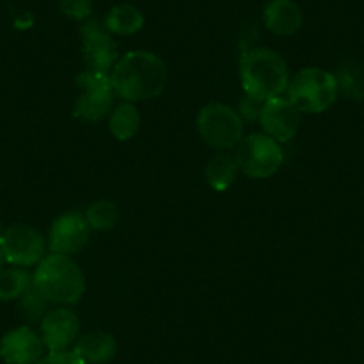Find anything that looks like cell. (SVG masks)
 Instances as JSON below:
<instances>
[{"instance_id":"obj_25","label":"cell","mask_w":364,"mask_h":364,"mask_svg":"<svg viewBox=\"0 0 364 364\" xmlns=\"http://www.w3.org/2000/svg\"><path fill=\"white\" fill-rule=\"evenodd\" d=\"M38 364H86L73 350L65 352H48Z\"/></svg>"},{"instance_id":"obj_5","label":"cell","mask_w":364,"mask_h":364,"mask_svg":"<svg viewBox=\"0 0 364 364\" xmlns=\"http://www.w3.org/2000/svg\"><path fill=\"white\" fill-rule=\"evenodd\" d=\"M234 159L237 168L252 178H268L277 173L282 166L281 143L269 138L264 132L245 136L234 149Z\"/></svg>"},{"instance_id":"obj_3","label":"cell","mask_w":364,"mask_h":364,"mask_svg":"<svg viewBox=\"0 0 364 364\" xmlns=\"http://www.w3.org/2000/svg\"><path fill=\"white\" fill-rule=\"evenodd\" d=\"M245 95L266 100L282 95L288 90V65L277 52L268 48H252L245 52L240 65Z\"/></svg>"},{"instance_id":"obj_4","label":"cell","mask_w":364,"mask_h":364,"mask_svg":"<svg viewBox=\"0 0 364 364\" xmlns=\"http://www.w3.org/2000/svg\"><path fill=\"white\" fill-rule=\"evenodd\" d=\"M286 91L300 113H323L338 99V82L331 72L304 68L289 80Z\"/></svg>"},{"instance_id":"obj_23","label":"cell","mask_w":364,"mask_h":364,"mask_svg":"<svg viewBox=\"0 0 364 364\" xmlns=\"http://www.w3.org/2000/svg\"><path fill=\"white\" fill-rule=\"evenodd\" d=\"M63 15L77 22H86L91 15V0H59Z\"/></svg>"},{"instance_id":"obj_9","label":"cell","mask_w":364,"mask_h":364,"mask_svg":"<svg viewBox=\"0 0 364 364\" xmlns=\"http://www.w3.org/2000/svg\"><path fill=\"white\" fill-rule=\"evenodd\" d=\"M80 40L87 72L111 75L118 63V48L106 26L97 20H86L80 27Z\"/></svg>"},{"instance_id":"obj_17","label":"cell","mask_w":364,"mask_h":364,"mask_svg":"<svg viewBox=\"0 0 364 364\" xmlns=\"http://www.w3.org/2000/svg\"><path fill=\"white\" fill-rule=\"evenodd\" d=\"M237 168L236 159L234 156L225 152H218L208 164L205 170V177H208L209 186L216 191H225L232 186L237 177Z\"/></svg>"},{"instance_id":"obj_10","label":"cell","mask_w":364,"mask_h":364,"mask_svg":"<svg viewBox=\"0 0 364 364\" xmlns=\"http://www.w3.org/2000/svg\"><path fill=\"white\" fill-rule=\"evenodd\" d=\"M90 234L91 227L86 216L75 211L65 213L52 222L50 232H48V250L52 254L72 257L86 248Z\"/></svg>"},{"instance_id":"obj_22","label":"cell","mask_w":364,"mask_h":364,"mask_svg":"<svg viewBox=\"0 0 364 364\" xmlns=\"http://www.w3.org/2000/svg\"><path fill=\"white\" fill-rule=\"evenodd\" d=\"M336 77L338 91L352 99H363L364 97V72L359 66H343L341 72Z\"/></svg>"},{"instance_id":"obj_19","label":"cell","mask_w":364,"mask_h":364,"mask_svg":"<svg viewBox=\"0 0 364 364\" xmlns=\"http://www.w3.org/2000/svg\"><path fill=\"white\" fill-rule=\"evenodd\" d=\"M141 117L132 102H124L111 113L109 131L120 141H127L139 131Z\"/></svg>"},{"instance_id":"obj_18","label":"cell","mask_w":364,"mask_h":364,"mask_svg":"<svg viewBox=\"0 0 364 364\" xmlns=\"http://www.w3.org/2000/svg\"><path fill=\"white\" fill-rule=\"evenodd\" d=\"M33 288V273L27 268H4L0 272V302L18 300Z\"/></svg>"},{"instance_id":"obj_20","label":"cell","mask_w":364,"mask_h":364,"mask_svg":"<svg viewBox=\"0 0 364 364\" xmlns=\"http://www.w3.org/2000/svg\"><path fill=\"white\" fill-rule=\"evenodd\" d=\"M84 216H86L91 230H111L117 225L120 213H118L117 204H113V202L99 200L86 209Z\"/></svg>"},{"instance_id":"obj_27","label":"cell","mask_w":364,"mask_h":364,"mask_svg":"<svg viewBox=\"0 0 364 364\" xmlns=\"http://www.w3.org/2000/svg\"><path fill=\"white\" fill-rule=\"evenodd\" d=\"M2 234H4V225H2V222H0V237H2Z\"/></svg>"},{"instance_id":"obj_21","label":"cell","mask_w":364,"mask_h":364,"mask_svg":"<svg viewBox=\"0 0 364 364\" xmlns=\"http://www.w3.org/2000/svg\"><path fill=\"white\" fill-rule=\"evenodd\" d=\"M48 306H50V302H48L47 299H45L43 295H41L40 291H38L36 288L29 289V291L23 293L22 296L18 299V309H20V314H22L23 318H26L27 321H41L45 318V314L48 313Z\"/></svg>"},{"instance_id":"obj_16","label":"cell","mask_w":364,"mask_h":364,"mask_svg":"<svg viewBox=\"0 0 364 364\" xmlns=\"http://www.w3.org/2000/svg\"><path fill=\"white\" fill-rule=\"evenodd\" d=\"M143 18L141 11H139L136 6L132 4H118L107 13L106 20H104V26L109 33L120 34V36H129V34L138 33L143 27Z\"/></svg>"},{"instance_id":"obj_26","label":"cell","mask_w":364,"mask_h":364,"mask_svg":"<svg viewBox=\"0 0 364 364\" xmlns=\"http://www.w3.org/2000/svg\"><path fill=\"white\" fill-rule=\"evenodd\" d=\"M6 264H8V261H6L4 254H2V252H0V272H2V269L6 268Z\"/></svg>"},{"instance_id":"obj_11","label":"cell","mask_w":364,"mask_h":364,"mask_svg":"<svg viewBox=\"0 0 364 364\" xmlns=\"http://www.w3.org/2000/svg\"><path fill=\"white\" fill-rule=\"evenodd\" d=\"M300 111L288 97H273L262 104L261 124L264 134L279 143H286L293 139L300 127Z\"/></svg>"},{"instance_id":"obj_24","label":"cell","mask_w":364,"mask_h":364,"mask_svg":"<svg viewBox=\"0 0 364 364\" xmlns=\"http://www.w3.org/2000/svg\"><path fill=\"white\" fill-rule=\"evenodd\" d=\"M262 100L254 99V97L245 95L241 99L240 106H237V114L241 117L243 122H259L261 118V111H262Z\"/></svg>"},{"instance_id":"obj_2","label":"cell","mask_w":364,"mask_h":364,"mask_svg":"<svg viewBox=\"0 0 364 364\" xmlns=\"http://www.w3.org/2000/svg\"><path fill=\"white\" fill-rule=\"evenodd\" d=\"M33 284L50 304L72 306L86 291L82 269L68 255H45L33 272Z\"/></svg>"},{"instance_id":"obj_1","label":"cell","mask_w":364,"mask_h":364,"mask_svg":"<svg viewBox=\"0 0 364 364\" xmlns=\"http://www.w3.org/2000/svg\"><path fill=\"white\" fill-rule=\"evenodd\" d=\"M117 97L125 102H139L159 97L168 82V68L159 55L146 50L127 52L111 72Z\"/></svg>"},{"instance_id":"obj_8","label":"cell","mask_w":364,"mask_h":364,"mask_svg":"<svg viewBox=\"0 0 364 364\" xmlns=\"http://www.w3.org/2000/svg\"><path fill=\"white\" fill-rule=\"evenodd\" d=\"M43 236L34 227L26 223H15V225L4 229L0 237V252L4 254L6 261L11 266L18 268H33L45 257Z\"/></svg>"},{"instance_id":"obj_14","label":"cell","mask_w":364,"mask_h":364,"mask_svg":"<svg viewBox=\"0 0 364 364\" xmlns=\"http://www.w3.org/2000/svg\"><path fill=\"white\" fill-rule=\"evenodd\" d=\"M302 22V11L295 0H272L264 8L266 27L277 36H293Z\"/></svg>"},{"instance_id":"obj_12","label":"cell","mask_w":364,"mask_h":364,"mask_svg":"<svg viewBox=\"0 0 364 364\" xmlns=\"http://www.w3.org/2000/svg\"><path fill=\"white\" fill-rule=\"evenodd\" d=\"M45 350L41 334L29 325L11 328L0 339V357L6 364H38L47 355Z\"/></svg>"},{"instance_id":"obj_7","label":"cell","mask_w":364,"mask_h":364,"mask_svg":"<svg viewBox=\"0 0 364 364\" xmlns=\"http://www.w3.org/2000/svg\"><path fill=\"white\" fill-rule=\"evenodd\" d=\"M79 97L73 106V117L84 122H100L111 113L114 104V87L111 75L82 72L75 77Z\"/></svg>"},{"instance_id":"obj_13","label":"cell","mask_w":364,"mask_h":364,"mask_svg":"<svg viewBox=\"0 0 364 364\" xmlns=\"http://www.w3.org/2000/svg\"><path fill=\"white\" fill-rule=\"evenodd\" d=\"M79 316L68 307H55L40 321V334L48 352H65L79 339Z\"/></svg>"},{"instance_id":"obj_15","label":"cell","mask_w":364,"mask_h":364,"mask_svg":"<svg viewBox=\"0 0 364 364\" xmlns=\"http://www.w3.org/2000/svg\"><path fill=\"white\" fill-rule=\"evenodd\" d=\"M73 352L86 364H106L117 355L118 343L107 332L95 331L77 339Z\"/></svg>"},{"instance_id":"obj_6","label":"cell","mask_w":364,"mask_h":364,"mask_svg":"<svg viewBox=\"0 0 364 364\" xmlns=\"http://www.w3.org/2000/svg\"><path fill=\"white\" fill-rule=\"evenodd\" d=\"M200 138L213 149H236L243 139V120L236 109L225 104H208L197 118Z\"/></svg>"}]
</instances>
